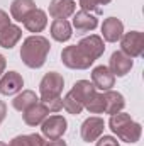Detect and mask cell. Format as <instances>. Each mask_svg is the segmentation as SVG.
Here are the masks:
<instances>
[{
  "label": "cell",
  "instance_id": "1",
  "mask_svg": "<svg viewBox=\"0 0 144 146\" xmlns=\"http://www.w3.org/2000/svg\"><path fill=\"white\" fill-rule=\"evenodd\" d=\"M51 44L42 36H29L20 48V58L26 66L29 68H41L46 63V58L49 54Z\"/></svg>",
  "mask_w": 144,
  "mask_h": 146
},
{
  "label": "cell",
  "instance_id": "2",
  "mask_svg": "<svg viewBox=\"0 0 144 146\" xmlns=\"http://www.w3.org/2000/svg\"><path fill=\"white\" fill-rule=\"evenodd\" d=\"M108 126L126 143H137L139 138H141V131H143L141 124L134 122L129 114H124V112L112 114L110 121H108Z\"/></svg>",
  "mask_w": 144,
  "mask_h": 146
},
{
  "label": "cell",
  "instance_id": "3",
  "mask_svg": "<svg viewBox=\"0 0 144 146\" xmlns=\"http://www.w3.org/2000/svg\"><path fill=\"white\" fill-rule=\"evenodd\" d=\"M61 61L65 66L71 68V70H87L93 65V60H90L78 44L75 46H66L61 51Z\"/></svg>",
  "mask_w": 144,
  "mask_h": 146
},
{
  "label": "cell",
  "instance_id": "4",
  "mask_svg": "<svg viewBox=\"0 0 144 146\" xmlns=\"http://www.w3.org/2000/svg\"><path fill=\"white\" fill-rule=\"evenodd\" d=\"M63 87H65L63 75L56 72H49L42 76V80L39 83V92H41V97H61Z\"/></svg>",
  "mask_w": 144,
  "mask_h": 146
},
{
  "label": "cell",
  "instance_id": "5",
  "mask_svg": "<svg viewBox=\"0 0 144 146\" xmlns=\"http://www.w3.org/2000/svg\"><path fill=\"white\" fill-rule=\"evenodd\" d=\"M66 127H68V122L63 115H49L41 122V131L49 141L61 139L63 134L66 133Z\"/></svg>",
  "mask_w": 144,
  "mask_h": 146
},
{
  "label": "cell",
  "instance_id": "6",
  "mask_svg": "<svg viewBox=\"0 0 144 146\" xmlns=\"http://www.w3.org/2000/svg\"><path fill=\"white\" fill-rule=\"evenodd\" d=\"M120 48H122V53H126L131 58L141 56L144 51V34L139 31H131V33L122 34Z\"/></svg>",
  "mask_w": 144,
  "mask_h": 146
},
{
  "label": "cell",
  "instance_id": "7",
  "mask_svg": "<svg viewBox=\"0 0 144 146\" xmlns=\"http://www.w3.org/2000/svg\"><path fill=\"white\" fill-rule=\"evenodd\" d=\"M104 119L100 117H88L83 121L81 127H80V134H81V139L87 141V143H92V141H97L102 133H104Z\"/></svg>",
  "mask_w": 144,
  "mask_h": 146
},
{
  "label": "cell",
  "instance_id": "8",
  "mask_svg": "<svg viewBox=\"0 0 144 146\" xmlns=\"http://www.w3.org/2000/svg\"><path fill=\"white\" fill-rule=\"evenodd\" d=\"M134 61L131 56H127L126 53L122 51H115L112 53L110 60H108V70L112 72L114 76H126L127 73L131 72Z\"/></svg>",
  "mask_w": 144,
  "mask_h": 146
},
{
  "label": "cell",
  "instance_id": "9",
  "mask_svg": "<svg viewBox=\"0 0 144 146\" xmlns=\"http://www.w3.org/2000/svg\"><path fill=\"white\" fill-rule=\"evenodd\" d=\"M78 46H80V49L90 58V60H98L102 54H104V51H105V44H104V39L100 36H97V34H92V36L88 37H83L80 42H78Z\"/></svg>",
  "mask_w": 144,
  "mask_h": 146
},
{
  "label": "cell",
  "instance_id": "10",
  "mask_svg": "<svg viewBox=\"0 0 144 146\" xmlns=\"http://www.w3.org/2000/svg\"><path fill=\"white\" fill-rule=\"evenodd\" d=\"M22 87H24V78L17 72H9L0 78V94L2 95H14V94L20 92Z\"/></svg>",
  "mask_w": 144,
  "mask_h": 146
},
{
  "label": "cell",
  "instance_id": "11",
  "mask_svg": "<svg viewBox=\"0 0 144 146\" xmlns=\"http://www.w3.org/2000/svg\"><path fill=\"white\" fill-rule=\"evenodd\" d=\"M92 83L95 85V88L107 92V90H110V88L114 87L115 76H114L112 72L108 70V66H104V65H102V66L93 68V72H92Z\"/></svg>",
  "mask_w": 144,
  "mask_h": 146
},
{
  "label": "cell",
  "instance_id": "12",
  "mask_svg": "<svg viewBox=\"0 0 144 146\" xmlns=\"http://www.w3.org/2000/svg\"><path fill=\"white\" fill-rule=\"evenodd\" d=\"M102 34H104V39L108 41V42H117L122 34H124V24L120 19L117 17H108L104 21L102 24Z\"/></svg>",
  "mask_w": 144,
  "mask_h": 146
},
{
  "label": "cell",
  "instance_id": "13",
  "mask_svg": "<svg viewBox=\"0 0 144 146\" xmlns=\"http://www.w3.org/2000/svg\"><path fill=\"white\" fill-rule=\"evenodd\" d=\"M97 26H98V19H97L95 15H92L90 12H87V10H80V12H76L75 17H73V27L76 29L78 34L90 33V31H93Z\"/></svg>",
  "mask_w": 144,
  "mask_h": 146
},
{
  "label": "cell",
  "instance_id": "14",
  "mask_svg": "<svg viewBox=\"0 0 144 146\" xmlns=\"http://www.w3.org/2000/svg\"><path fill=\"white\" fill-rule=\"evenodd\" d=\"M71 94L83 104V107H85V106L97 95V88H95V85H93L92 82H88V80H78V82L73 85Z\"/></svg>",
  "mask_w": 144,
  "mask_h": 146
},
{
  "label": "cell",
  "instance_id": "15",
  "mask_svg": "<svg viewBox=\"0 0 144 146\" xmlns=\"http://www.w3.org/2000/svg\"><path fill=\"white\" fill-rule=\"evenodd\" d=\"M22 22H24V27H26L29 33H41V31L48 26V15H46L44 10L34 9Z\"/></svg>",
  "mask_w": 144,
  "mask_h": 146
},
{
  "label": "cell",
  "instance_id": "16",
  "mask_svg": "<svg viewBox=\"0 0 144 146\" xmlns=\"http://www.w3.org/2000/svg\"><path fill=\"white\" fill-rule=\"evenodd\" d=\"M76 3L73 0H53L49 3V15L54 19H66L75 14Z\"/></svg>",
  "mask_w": 144,
  "mask_h": 146
},
{
  "label": "cell",
  "instance_id": "17",
  "mask_svg": "<svg viewBox=\"0 0 144 146\" xmlns=\"http://www.w3.org/2000/svg\"><path fill=\"white\" fill-rule=\"evenodd\" d=\"M126 106V100L122 97V94L119 92H114V90H107L104 94V112L105 114H117L124 109Z\"/></svg>",
  "mask_w": 144,
  "mask_h": 146
},
{
  "label": "cell",
  "instance_id": "18",
  "mask_svg": "<svg viewBox=\"0 0 144 146\" xmlns=\"http://www.w3.org/2000/svg\"><path fill=\"white\" fill-rule=\"evenodd\" d=\"M34 9H36L34 0H14L10 5V14H12V19L22 22Z\"/></svg>",
  "mask_w": 144,
  "mask_h": 146
},
{
  "label": "cell",
  "instance_id": "19",
  "mask_svg": "<svg viewBox=\"0 0 144 146\" xmlns=\"http://www.w3.org/2000/svg\"><path fill=\"white\" fill-rule=\"evenodd\" d=\"M20 37H22L20 27H17V26H14V24H9L5 29L0 31V46L5 48V49H12V48L19 42Z\"/></svg>",
  "mask_w": 144,
  "mask_h": 146
},
{
  "label": "cell",
  "instance_id": "20",
  "mask_svg": "<svg viewBox=\"0 0 144 146\" xmlns=\"http://www.w3.org/2000/svg\"><path fill=\"white\" fill-rule=\"evenodd\" d=\"M71 24L66 19H54L51 24V36L58 42H65L71 37Z\"/></svg>",
  "mask_w": 144,
  "mask_h": 146
},
{
  "label": "cell",
  "instance_id": "21",
  "mask_svg": "<svg viewBox=\"0 0 144 146\" xmlns=\"http://www.w3.org/2000/svg\"><path fill=\"white\" fill-rule=\"evenodd\" d=\"M48 115H49V110L46 109L41 102H37V104H34L32 107H29L24 112V122L27 126H39Z\"/></svg>",
  "mask_w": 144,
  "mask_h": 146
},
{
  "label": "cell",
  "instance_id": "22",
  "mask_svg": "<svg viewBox=\"0 0 144 146\" xmlns=\"http://www.w3.org/2000/svg\"><path fill=\"white\" fill-rule=\"evenodd\" d=\"M37 102H39V99H37V95L32 90H24L22 94H19L12 100V106H14V109L19 110V112H26L29 107H32Z\"/></svg>",
  "mask_w": 144,
  "mask_h": 146
},
{
  "label": "cell",
  "instance_id": "23",
  "mask_svg": "<svg viewBox=\"0 0 144 146\" xmlns=\"http://www.w3.org/2000/svg\"><path fill=\"white\" fill-rule=\"evenodd\" d=\"M63 107L66 109L68 114H73V115H78V114H81V110L85 109L83 107V104L73 95L71 92H68L66 95H65V99H63Z\"/></svg>",
  "mask_w": 144,
  "mask_h": 146
},
{
  "label": "cell",
  "instance_id": "24",
  "mask_svg": "<svg viewBox=\"0 0 144 146\" xmlns=\"http://www.w3.org/2000/svg\"><path fill=\"white\" fill-rule=\"evenodd\" d=\"M39 102L49 112H59L63 109V99L61 97H41Z\"/></svg>",
  "mask_w": 144,
  "mask_h": 146
},
{
  "label": "cell",
  "instance_id": "25",
  "mask_svg": "<svg viewBox=\"0 0 144 146\" xmlns=\"http://www.w3.org/2000/svg\"><path fill=\"white\" fill-rule=\"evenodd\" d=\"M85 109L92 114H102L104 112V94H97L87 106Z\"/></svg>",
  "mask_w": 144,
  "mask_h": 146
},
{
  "label": "cell",
  "instance_id": "26",
  "mask_svg": "<svg viewBox=\"0 0 144 146\" xmlns=\"http://www.w3.org/2000/svg\"><path fill=\"white\" fill-rule=\"evenodd\" d=\"M112 0H80V5H81V10H87V12L97 10V12H100L102 5H107Z\"/></svg>",
  "mask_w": 144,
  "mask_h": 146
},
{
  "label": "cell",
  "instance_id": "27",
  "mask_svg": "<svg viewBox=\"0 0 144 146\" xmlns=\"http://www.w3.org/2000/svg\"><path fill=\"white\" fill-rule=\"evenodd\" d=\"M27 145L29 146H46V141L39 134H29L27 136Z\"/></svg>",
  "mask_w": 144,
  "mask_h": 146
},
{
  "label": "cell",
  "instance_id": "28",
  "mask_svg": "<svg viewBox=\"0 0 144 146\" xmlns=\"http://www.w3.org/2000/svg\"><path fill=\"white\" fill-rule=\"evenodd\" d=\"M97 146H120V145H119V141H117L115 138H112V136H104V138H100V139L97 141Z\"/></svg>",
  "mask_w": 144,
  "mask_h": 146
},
{
  "label": "cell",
  "instance_id": "29",
  "mask_svg": "<svg viewBox=\"0 0 144 146\" xmlns=\"http://www.w3.org/2000/svg\"><path fill=\"white\" fill-rule=\"evenodd\" d=\"M9 24H10L9 14H7L5 10H2V9H0V31H2V29H5V27H7Z\"/></svg>",
  "mask_w": 144,
  "mask_h": 146
},
{
  "label": "cell",
  "instance_id": "30",
  "mask_svg": "<svg viewBox=\"0 0 144 146\" xmlns=\"http://www.w3.org/2000/svg\"><path fill=\"white\" fill-rule=\"evenodd\" d=\"M9 146H29L27 145V136H15Z\"/></svg>",
  "mask_w": 144,
  "mask_h": 146
},
{
  "label": "cell",
  "instance_id": "31",
  "mask_svg": "<svg viewBox=\"0 0 144 146\" xmlns=\"http://www.w3.org/2000/svg\"><path fill=\"white\" fill-rule=\"evenodd\" d=\"M5 114H7V106H5V102L0 100V124H2V121L5 119Z\"/></svg>",
  "mask_w": 144,
  "mask_h": 146
},
{
  "label": "cell",
  "instance_id": "32",
  "mask_svg": "<svg viewBox=\"0 0 144 146\" xmlns=\"http://www.w3.org/2000/svg\"><path fill=\"white\" fill-rule=\"evenodd\" d=\"M46 146H66V143H65V141H61V139H53L49 145H46Z\"/></svg>",
  "mask_w": 144,
  "mask_h": 146
},
{
  "label": "cell",
  "instance_id": "33",
  "mask_svg": "<svg viewBox=\"0 0 144 146\" xmlns=\"http://www.w3.org/2000/svg\"><path fill=\"white\" fill-rule=\"evenodd\" d=\"M5 65H7V61H5V58L0 54V75L3 73V70H5Z\"/></svg>",
  "mask_w": 144,
  "mask_h": 146
},
{
  "label": "cell",
  "instance_id": "34",
  "mask_svg": "<svg viewBox=\"0 0 144 146\" xmlns=\"http://www.w3.org/2000/svg\"><path fill=\"white\" fill-rule=\"evenodd\" d=\"M0 146H7V145H5V143H2V141H0Z\"/></svg>",
  "mask_w": 144,
  "mask_h": 146
}]
</instances>
